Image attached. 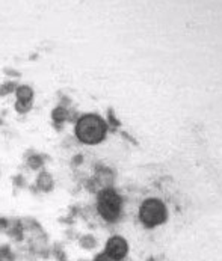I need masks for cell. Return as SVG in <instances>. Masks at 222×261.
Segmentation results:
<instances>
[{
  "label": "cell",
  "mask_w": 222,
  "mask_h": 261,
  "mask_svg": "<svg viewBox=\"0 0 222 261\" xmlns=\"http://www.w3.org/2000/svg\"><path fill=\"white\" fill-rule=\"evenodd\" d=\"M94 261H121V260H118V258L112 257V255H109L108 252H102L100 255H97V257H95V260Z\"/></svg>",
  "instance_id": "12"
},
{
  "label": "cell",
  "mask_w": 222,
  "mask_h": 261,
  "mask_svg": "<svg viewBox=\"0 0 222 261\" xmlns=\"http://www.w3.org/2000/svg\"><path fill=\"white\" fill-rule=\"evenodd\" d=\"M76 138L88 145H95L102 142L106 136L108 125L97 115H82L76 122Z\"/></svg>",
  "instance_id": "1"
},
{
  "label": "cell",
  "mask_w": 222,
  "mask_h": 261,
  "mask_svg": "<svg viewBox=\"0 0 222 261\" xmlns=\"http://www.w3.org/2000/svg\"><path fill=\"white\" fill-rule=\"evenodd\" d=\"M139 218H141V222L148 228L157 226L166 221V207L163 205L160 199L150 198L142 202L139 208Z\"/></svg>",
  "instance_id": "3"
},
{
  "label": "cell",
  "mask_w": 222,
  "mask_h": 261,
  "mask_svg": "<svg viewBox=\"0 0 222 261\" xmlns=\"http://www.w3.org/2000/svg\"><path fill=\"white\" fill-rule=\"evenodd\" d=\"M28 165H29V168H31V169L37 171V169H39V168H42V165H44L42 157H41V155H38V154H32V155H29V157H28Z\"/></svg>",
  "instance_id": "8"
},
{
  "label": "cell",
  "mask_w": 222,
  "mask_h": 261,
  "mask_svg": "<svg viewBox=\"0 0 222 261\" xmlns=\"http://www.w3.org/2000/svg\"><path fill=\"white\" fill-rule=\"evenodd\" d=\"M15 97H17L18 101L32 103V100H34V91H32L31 86L21 85V86H17V89H15Z\"/></svg>",
  "instance_id": "5"
},
{
  "label": "cell",
  "mask_w": 222,
  "mask_h": 261,
  "mask_svg": "<svg viewBox=\"0 0 222 261\" xmlns=\"http://www.w3.org/2000/svg\"><path fill=\"white\" fill-rule=\"evenodd\" d=\"M121 208H122V199L113 189H105L98 193L97 210L105 221L115 222L121 215Z\"/></svg>",
  "instance_id": "2"
},
{
  "label": "cell",
  "mask_w": 222,
  "mask_h": 261,
  "mask_svg": "<svg viewBox=\"0 0 222 261\" xmlns=\"http://www.w3.org/2000/svg\"><path fill=\"white\" fill-rule=\"evenodd\" d=\"M8 221L6 219H2L0 218V229H8Z\"/></svg>",
  "instance_id": "13"
},
{
  "label": "cell",
  "mask_w": 222,
  "mask_h": 261,
  "mask_svg": "<svg viewBox=\"0 0 222 261\" xmlns=\"http://www.w3.org/2000/svg\"><path fill=\"white\" fill-rule=\"evenodd\" d=\"M37 187L41 192H50L53 189V178L48 172H41L38 175Z\"/></svg>",
  "instance_id": "6"
},
{
  "label": "cell",
  "mask_w": 222,
  "mask_h": 261,
  "mask_svg": "<svg viewBox=\"0 0 222 261\" xmlns=\"http://www.w3.org/2000/svg\"><path fill=\"white\" fill-rule=\"evenodd\" d=\"M15 111L18 113H28L32 109V103H24V101H15Z\"/></svg>",
  "instance_id": "10"
},
{
  "label": "cell",
  "mask_w": 222,
  "mask_h": 261,
  "mask_svg": "<svg viewBox=\"0 0 222 261\" xmlns=\"http://www.w3.org/2000/svg\"><path fill=\"white\" fill-rule=\"evenodd\" d=\"M80 246L85 248V249H92L95 246V240L91 236H83L80 239Z\"/></svg>",
  "instance_id": "9"
},
{
  "label": "cell",
  "mask_w": 222,
  "mask_h": 261,
  "mask_svg": "<svg viewBox=\"0 0 222 261\" xmlns=\"http://www.w3.org/2000/svg\"><path fill=\"white\" fill-rule=\"evenodd\" d=\"M0 124H2V119H0Z\"/></svg>",
  "instance_id": "15"
},
{
  "label": "cell",
  "mask_w": 222,
  "mask_h": 261,
  "mask_svg": "<svg viewBox=\"0 0 222 261\" xmlns=\"http://www.w3.org/2000/svg\"><path fill=\"white\" fill-rule=\"evenodd\" d=\"M68 118H70V113H68V111H67L65 108H62V106L55 108L53 112H52V119H53L55 124H62V122L67 121Z\"/></svg>",
  "instance_id": "7"
},
{
  "label": "cell",
  "mask_w": 222,
  "mask_h": 261,
  "mask_svg": "<svg viewBox=\"0 0 222 261\" xmlns=\"http://www.w3.org/2000/svg\"><path fill=\"white\" fill-rule=\"evenodd\" d=\"M5 73H6V74H11V75H17V77L20 75V73H18V71H15V70H9V68H6V70H5Z\"/></svg>",
  "instance_id": "14"
},
{
  "label": "cell",
  "mask_w": 222,
  "mask_h": 261,
  "mask_svg": "<svg viewBox=\"0 0 222 261\" xmlns=\"http://www.w3.org/2000/svg\"><path fill=\"white\" fill-rule=\"evenodd\" d=\"M15 89H17V85L14 82H8V83H5V85L0 86V95H6V94L12 92Z\"/></svg>",
  "instance_id": "11"
},
{
  "label": "cell",
  "mask_w": 222,
  "mask_h": 261,
  "mask_svg": "<svg viewBox=\"0 0 222 261\" xmlns=\"http://www.w3.org/2000/svg\"><path fill=\"white\" fill-rule=\"evenodd\" d=\"M127 251H129L127 242L119 236L109 239V242L106 243V249H105V252H108L109 255L118 258V260H122L127 255Z\"/></svg>",
  "instance_id": "4"
}]
</instances>
